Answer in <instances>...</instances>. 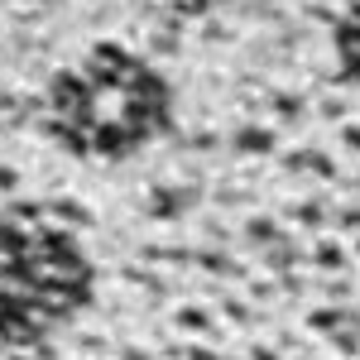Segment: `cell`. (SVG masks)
<instances>
[{
    "mask_svg": "<svg viewBox=\"0 0 360 360\" xmlns=\"http://www.w3.org/2000/svg\"><path fill=\"white\" fill-rule=\"evenodd\" d=\"M173 332H207V312L202 307H178L173 312Z\"/></svg>",
    "mask_w": 360,
    "mask_h": 360,
    "instance_id": "obj_1",
    "label": "cell"
},
{
    "mask_svg": "<svg viewBox=\"0 0 360 360\" xmlns=\"http://www.w3.org/2000/svg\"><path fill=\"white\" fill-rule=\"evenodd\" d=\"M115 360H154V356H149V351H144L139 341H125V346L115 351Z\"/></svg>",
    "mask_w": 360,
    "mask_h": 360,
    "instance_id": "obj_2",
    "label": "cell"
}]
</instances>
